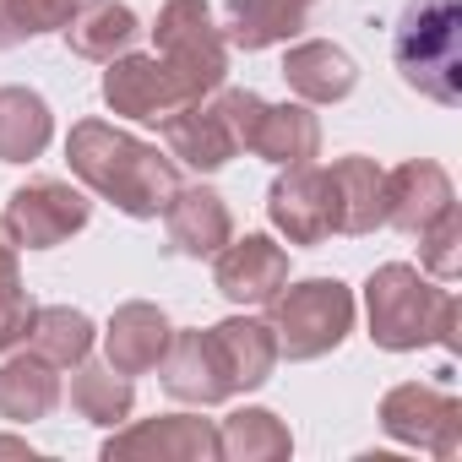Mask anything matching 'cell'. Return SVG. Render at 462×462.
I'll list each match as a JSON object with an SVG mask.
<instances>
[{
    "instance_id": "obj_5",
    "label": "cell",
    "mask_w": 462,
    "mask_h": 462,
    "mask_svg": "<svg viewBox=\"0 0 462 462\" xmlns=\"http://www.w3.org/2000/svg\"><path fill=\"white\" fill-rule=\"evenodd\" d=\"M152 39H158V60L174 71V82L185 88L190 104L223 88V77H228V39L212 28L207 0H163L158 23H152Z\"/></svg>"
},
{
    "instance_id": "obj_23",
    "label": "cell",
    "mask_w": 462,
    "mask_h": 462,
    "mask_svg": "<svg viewBox=\"0 0 462 462\" xmlns=\"http://www.w3.org/2000/svg\"><path fill=\"white\" fill-rule=\"evenodd\" d=\"M251 152H262L267 163L289 169V163H310L321 152V120L305 104H267L251 136Z\"/></svg>"
},
{
    "instance_id": "obj_13",
    "label": "cell",
    "mask_w": 462,
    "mask_h": 462,
    "mask_svg": "<svg viewBox=\"0 0 462 462\" xmlns=\"http://www.w3.org/2000/svg\"><path fill=\"white\" fill-rule=\"evenodd\" d=\"M158 375H163V392L174 402H190V408H212L223 397H235V386H228V375H223L217 348H212L207 332H169Z\"/></svg>"
},
{
    "instance_id": "obj_4",
    "label": "cell",
    "mask_w": 462,
    "mask_h": 462,
    "mask_svg": "<svg viewBox=\"0 0 462 462\" xmlns=\"http://www.w3.org/2000/svg\"><path fill=\"white\" fill-rule=\"evenodd\" d=\"M267 327L278 337V354L289 359H321L332 354L348 332H354V294L337 278H305V283H283L267 300Z\"/></svg>"
},
{
    "instance_id": "obj_32",
    "label": "cell",
    "mask_w": 462,
    "mask_h": 462,
    "mask_svg": "<svg viewBox=\"0 0 462 462\" xmlns=\"http://www.w3.org/2000/svg\"><path fill=\"white\" fill-rule=\"evenodd\" d=\"M0 457H28V462H33V451H28L23 440H12V435H0Z\"/></svg>"
},
{
    "instance_id": "obj_19",
    "label": "cell",
    "mask_w": 462,
    "mask_h": 462,
    "mask_svg": "<svg viewBox=\"0 0 462 462\" xmlns=\"http://www.w3.org/2000/svg\"><path fill=\"white\" fill-rule=\"evenodd\" d=\"M163 142H169V152L180 158V163H190V169H201V174H212V169H223L228 158H235L240 147H235V136H228V125H223V115H217V104H180L169 120H163Z\"/></svg>"
},
{
    "instance_id": "obj_14",
    "label": "cell",
    "mask_w": 462,
    "mask_h": 462,
    "mask_svg": "<svg viewBox=\"0 0 462 462\" xmlns=\"http://www.w3.org/2000/svg\"><path fill=\"white\" fill-rule=\"evenodd\" d=\"M332 235H375L386 223V169L375 158H337L327 169Z\"/></svg>"
},
{
    "instance_id": "obj_20",
    "label": "cell",
    "mask_w": 462,
    "mask_h": 462,
    "mask_svg": "<svg viewBox=\"0 0 462 462\" xmlns=\"http://www.w3.org/2000/svg\"><path fill=\"white\" fill-rule=\"evenodd\" d=\"M60 408V375L39 354H17L0 365V419L12 424H39Z\"/></svg>"
},
{
    "instance_id": "obj_1",
    "label": "cell",
    "mask_w": 462,
    "mask_h": 462,
    "mask_svg": "<svg viewBox=\"0 0 462 462\" xmlns=\"http://www.w3.org/2000/svg\"><path fill=\"white\" fill-rule=\"evenodd\" d=\"M66 163L93 196L115 201L125 217H158L180 190L174 158L131 131H115L109 120H77L66 136Z\"/></svg>"
},
{
    "instance_id": "obj_21",
    "label": "cell",
    "mask_w": 462,
    "mask_h": 462,
    "mask_svg": "<svg viewBox=\"0 0 462 462\" xmlns=\"http://www.w3.org/2000/svg\"><path fill=\"white\" fill-rule=\"evenodd\" d=\"M316 12V0H228V44L273 50L289 44Z\"/></svg>"
},
{
    "instance_id": "obj_3",
    "label": "cell",
    "mask_w": 462,
    "mask_h": 462,
    "mask_svg": "<svg viewBox=\"0 0 462 462\" xmlns=\"http://www.w3.org/2000/svg\"><path fill=\"white\" fill-rule=\"evenodd\" d=\"M392 60L419 98L446 109L462 104V0H408L392 33Z\"/></svg>"
},
{
    "instance_id": "obj_28",
    "label": "cell",
    "mask_w": 462,
    "mask_h": 462,
    "mask_svg": "<svg viewBox=\"0 0 462 462\" xmlns=\"http://www.w3.org/2000/svg\"><path fill=\"white\" fill-rule=\"evenodd\" d=\"M82 0H0V50H17L77 17Z\"/></svg>"
},
{
    "instance_id": "obj_16",
    "label": "cell",
    "mask_w": 462,
    "mask_h": 462,
    "mask_svg": "<svg viewBox=\"0 0 462 462\" xmlns=\"http://www.w3.org/2000/svg\"><path fill=\"white\" fill-rule=\"evenodd\" d=\"M451 201H457V196H451V180H446V169L430 163V158H408V163H397V169L386 174V223L402 228V235H419V228H424L440 207H451Z\"/></svg>"
},
{
    "instance_id": "obj_24",
    "label": "cell",
    "mask_w": 462,
    "mask_h": 462,
    "mask_svg": "<svg viewBox=\"0 0 462 462\" xmlns=\"http://www.w3.org/2000/svg\"><path fill=\"white\" fill-rule=\"evenodd\" d=\"M55 136V115L33 88H0V163H33Z\"/></svg>"
},
{
    "instance_id": "obj_29",
    "label": "cell",
    "mask_w": 462,
    "mask_h": 462,
    "mask_svg": "<svg viewBox=\"0 0 462 462\" xmlns=\"http://www.w3.org/2000/svg\"><path fill=\"white\" fill-rule=\"evenodd\" d=\"M419 262H424L430 278H457L462 273V212H457V201L440 207L419 228Z\"/></svg>"
},
{
    "instance_id": "obj_6",
    "label": "cell",
    "mask_w": 462,
    "mask_h": 462,
    "mask_svg": "<svg viewBox=\"0 0 462 462\" xmlns=\"http://www.w3.org/2000/svg\"><path fill=\"white\" fill-rule=\"evenodd\" d=\"M381 430L402 446H419V451L451 462L462 451V402L446 386L408 381V386H392L381 397Z\"/></svg>"
},
{
    "instance_id": "obj_8",
    "label": "cell",
    "mask_w": 462,
    "mask_h": 462,
    "mask_svg": "<svg viewBox=\"0 0 462 462\" xmlns=\"http://www.w3.org/2000/svg\"><path fill=\"white\" fill-rule=\"evenodd\" d=\"M212 462L217 457V424L212 419H190V413H163V419H142L120 435L104 440V462Z\"/></svg>"
},
{
    "instance_id": "obj_2",
    "label": "cell",
    "mask_w": 462,
    "mask_h": 462,
    "mask_svg": "<svg viewBox=\"0 0 462 462\" xmlns=\"http://www.w3.org/2000/svg\"><path fill=\"white\" fill-rule=\"evenodd\" d=\"M365 310H370V343L386 354H413L424 343L457 348V300L419 278L408 262H386L365 283Z\"/></svg>"
},
{
    "instance_id": "obj_27",
    "label": "cell",
    "mask_w": 462,
    "mask_h": 462,
    "mask_svg": "<svg viewBox=\"0 0 462 462\" xmlns=\"http://www.w3.org/2000/svg\"><path fill=\"white\" fill-rule=\"evenodd\" d=\"M28 337H33V354H39V359H50L55 370H66V365H82V359H88V348H93V321H88L82 310H71V305H44V310H33Z\"/></svg>"
},
{
    "instance_id": "obj_12",
    "label": "cell",
    "mask_w": 462,
    "mask_h": 462,
    "mask_svg": "<svg viewBox=\"0 0 462 462\" xmlns=\"http://www.w3.org/2000/svg\"><path fill=\"white\" fill-rule=\"evenodd\" d=\"M163 228H169V251L180 256H217L228 240H235V217H228V201L212 185H180L163 207Z\"/></svg>"
},
{
    "instance_id": "obj_9",
    "label": "cell",
    "mask_w": 462,
    "mask_h": 462,
    "mask_svg": "<svg viewBox=\"0 0 462 462\" xmlns=\"http://www.w3.org/2000/svg\"><path fill=\"white\" fill-rule=\"evenodd\" d=\"M104 104L125 120H147V125H163L185 98V88L174 82V71L158 60V55H115L109 71H104Z\"/></svg>"
},
{
    "instance_id": "obj_18",
    "label": "cell",
    "mask_w": 462,
    "mask_h": 462,
    "mask_svg": "<svg viewBox=\"0 0 462 462\" xmlns=\"http://www.w3.org/2000/svg\"><path fill=\"white\" fill-rule=\"evenodd\" d=\"M169 332H174V327L163 321L158 305H147V300L120 305V310L109 316V332H104L109 365H115L120 375H147V370H158V359H163V348H169Z\"/></svg>"
},
{
    "instance_id": "obj_22",
    "label": "cell",
    "mask_w": 462,
    "mask_h": 462,
    "mask_svg": "<svg viewBox=\"0 0 462 462\" xmlns=\"http://www.w3.org/2000/svg\"><path fill=\"white\" fill-rule=\"evenodd\" d=\"M136 33H142V23H136L131 6H120V0H88V6H77V17L66 23L71 55L104 60V66H109L115 55H125V50L136 44Z\"/></svg>"
},
{
    "instance_id": "obj_17",
    "label": "cell",
    "mask_w": 462,
    "mask_h": 462,
    "mask_svg": "<svg viewBox=\"0 0 462 462\" xmlns=\"http://www.w3.org/2000/svg\"><path fill=\"white\" fill-rule=\"evenodd\" d=\"M283 82L305 98V104H337L359 88V66L348 50L327 44V39H305L283 55Z\"/></svg>"
},
{
    "instance_id": "obj_10",
    "label": "cell",
    "mask_w": 462,
    "mask_h": 462,
    "mask_svg": "<svg viewBox=\"0 0 462 462\" xmlns=\"http://www.w3.org/2000/svg\"><path fill=\"white\" fill-rule=\"evenodd\" d=\"M267 217L289 245H321L332 235V196H327V169L316 163H289L273 190H267Z\"/></svg>"
},
{
    "instance_id": "obj_25",
    "label": "cell",
    "mask_w": 462,
    "mask_h": 462,
    "mask_svg": "<svg viewBox=\"0 0 462 462\" xmlns=\"http://www.w3.org/2000/svg\"><path fill=\"white\" fill-rule=\"evenodd\" d=\"M289 451L294 435L273 408H235L217 424V457L228 462H283Z\"/></svg>"
},
{
    "instance_id": "obj_30",
    "label": "cell",
    "mask_w": 462,
    "mask_h": 462,
    "mask_svg": "<svg viewBox=\"0 0 462 462\" xmlns=\"http://www.w3.org/2000/svg\"><path fill=\"white\" fill-rule=\"evenodd\" d=\"M33 300H28V289L23 294H12V300H0V354H12L23 337H28V327H33Z\"/></svg>"
},
{
    "instance_id": "obj_11",
    "label": "cell",
    "mask_w": 462,
    "mask_h": 462,
    "mask_svg": "<svg viewBox=\"0 0 462 462\" xmlns=\"http://www.w3.org/2000/svg\"><path fill=\"white\" fill-rule=\"evenodd\" d=\"M217 294L235 300V305H267L283 283H289V251L273 245L267 235H245V240H228L217 251Z\"/></svg>"
},
{
    "instance_id": "obj_7",
    "label": "cell",
    "mask_w": 462,
    "mask_h": 462,
    "mask_svg": "<svg viewBox=\"0 0 462 462\" xmlns=\"http://www.w3.org/2000/svg\"><path fill=\"white\" fill-rule=\"evenodd\" d=\"M88 217H93V201L82 190H71L66 180H28L6 201V228L17 235V245H28V251L66 245L77 228H88Z\"/></svg>"
},
{
    "instance_id": "obj_15",
    "label": "cell",
    "mask_w": 462,
    "mask_h": 462,
    "mask_svg": "<svg viewBox=\"0 0 462 462\" xmlns=\"http://www.w3.org/2000/svg\"><path fill=\"white\" fill-rule=\"evenodd\" d=\"M207 337H212L217 365H223V375H228V386H235V392H256V386L273 381V370H278V337H273L267 321L228 316Z\"/></svg>"
},
{
    "instance_id": "obj_26",
    "label": "cell",
    "mask_w": 462,
    "mask_h": 462,
    "mask_svg": "<svg viewBox=\"0 0 462 462\" xmlns=\"http://www.w3.org/2000/svg\"><path fill=\"white\" fill-rule=\"evenodd\" d=\"M71 408L88 419V424H104V430H115V424H125L131 419V408H136V386H131V375H120L115 365H77V375H71Z\"/></svg>"
},
{
    "instance_id": "obj_31",
    "label": "cell",
    "mask_w": 462,
    "mask_h": 462,
    "mask_svg": "<svg viewBox=\"0 0 462 462\" xmlns=\"http://www.w3.org/2000/svg\"><path fill=\"white\" fill-rule=\"evenodd\" d=\"M17 235L6 228V217H0V300H12V294H23V273H17Z\"/></svg>"
}]
</instances>
